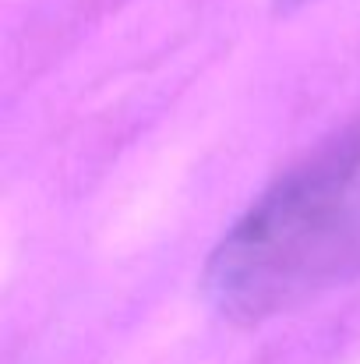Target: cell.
Masks as SVG:
<instances>
[{"label": "cell", "instance_id": "2", "mask_svg": "<svg viewBox=\"0 0 360 364\" xmlns=\"http://www.w3.org/2000/svg\"><path fill=\"white\" fill-rule=\"evenodd\" d=\"M307 0H276V11H283V14H290V11H297V7H304Z\"/></svg>", "mask_w": 360, "mask_h": 364}, {"label": "cell", "instance_id": "1", "mask_svg": "<svg viewBox=\"0 0 360 364\" xmlns=\"http://www.w3.org/2000/svg\"><path fill=\"white\" fill-rule=\"evenodd\" d=\"M360 272V121L268 184L205 262V297L265 322Z\"/></svg>", "mask_w": 360, "mask_h": 364}]
</instances>
